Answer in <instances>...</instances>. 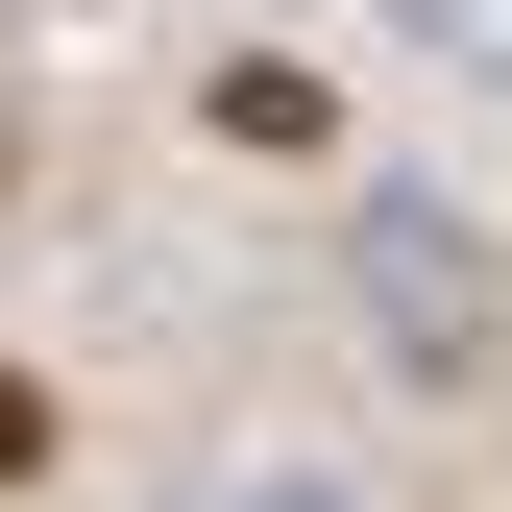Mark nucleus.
Listing matches in <instances>:
<instances>
[{"mask_svg":"<svg viewBox=\"0 0 512 512\" xmlns=\"http://www.w3.org/2000/svg\"><path fill=\"white\" fill-rule=\"evenodd\" d=\"M25 464H49V391H25V366H0V488H25Z\"/></svg>","mask_w":512,"mask_h":512,"instance_id":"nucleus-1","label":"nucleus"}]
</instances>
